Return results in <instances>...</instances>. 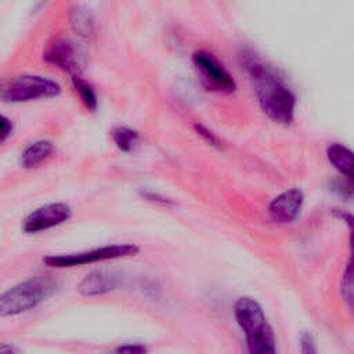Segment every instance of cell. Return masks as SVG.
Segmentation results:
<instances>
[{"label":"cell","instance_id":"cell-12","mask_svg":"<svg viewBox=\"0 0 354 354\" xmlns=\"http://www.w3.org/2000/svg\"><path fill=\"white\" fill-rule=\"evenodd\" d=\"M54 152V144L50 140H36L26 145L19 156V163L25 169H33L47 160Z\"/></svg>","mask_w":354,"mask_h":354},{"label":"cell","instance_id":"cell-3","mask_svg":"<svg viewBox=\"0 0 354 354\" xmlns=\"http://www.w3.org/2000/svg\"><path fill=\"white\" fill-rule=\"evenodd\" d=\"M55 289L57 282L51 278L36 277L22 281L1 295L0 314L1 317H12L33 310L50 297Z\"/></svg>","mask_w":354,"mask_h":354},{"label":"cell","instance_id":"cell-23","mask_svg":"<svg viewBox=\"0 0 354 354\" xmlns=\"http://www.w3.org/2000/svg\"><path fill=\"white\" fill-rule=\"evenodd\" d=\"M47 1H48V0H39V1H37V6H36V10H40L43 6H46Z\"/></svg>","mask_w":354,"mask_h":354},{"label":"cell","instance_id":"cell-10","mask_svg":"<svg viewBox=\"0 0 354 354\" xmlns=\"http://www.w3.org/2000/svg\"><path fill=\"white\" fill-rule=\"evenodd\" d=\"M120 283V277L113 271L95 270L87 274L77 285V292L84 297H95L115 290Z\"/></svg>","mask_w":354,"mask_h":354},{"label":"cell","instance_id":"cell-15","mask_svg":"<svg viewBox=\"0 0 354 354\" xmlns=\"http://www.w3.org/2000/svg\"><path fill=\"white\" fill-rule=\"evenodd\" d=\"M71 82H72L75 91L79 94L82 102L84 104V106L88 111L94 112L98 106V98H97V94H95L94 88L91 87V84H88L80 75L72 76Z\"/></svg>","mask_w":354,"mask_h":354},{"label":"cell","instance_id":"cell-18","mask_svg":"<svg viewBox=\"0 0 354 354\" xmlns=\"http://www.w3.org/2000/svg\"><path fill=\"white\" fill-rule=\"evenodd\" d=\"M335 214L342 218L346 225L348 227V231H350V250H351V259L354 261V216L347 213V212H343V210H336Z\"/></svg>","mask_w":354,"mask_h":354},{"label":"cell","instance_id":"cell-21","mask_svg":"<svg viewBox=\"0 0 354 354\" xmlns=\"http://www.w3.org/2000/svg\"><path fill=\"white\" fill-rule=\"evenodd\" d=\"M300 350H301V353H304V354H311V353H315V351H317L311 335L303 333V335L300 336Z\"/></svg>","mask_w":354,"mask_h":354},{"label":"cell","instance_id":"cell-14","mask_svg":"<svg viewBox=\"0 0 354 354\" xmlns=\"http://www.w3.org/2000/svg\"><path fill=\"white\" fill-rule=\"evenodd\" d=\"M112 140L116 148L124 153L136 151L140 144V134L137 130L127 126H118L112 130Z\"/></svg>","mask_w":354,"mask_h":354},{"label":"cell","instance_id":"cell-7","mask_svg":"<svg viewBox=\"0 0 354 354\" xmlns=\"http://www.w3.org/2000/svg\"><path fill=\"white\" fill-rule=\"evenodd\" d=\"M72 217V209L64 202L43 205L30 212L22 221L25 234H39L66 223Z\"/></svg>","mask_w":354,"mask_h":354},{"label":"cell","instance_id":"cell-13","mask_svg":"<svg viewBox=\"0 0 354 354\" xmlns=\"http://www.w3.org/2000/svg\"><path fill=\"white\" fill-rule=\"evenodd\" d=\"M326 156L329 163L354 184V152L342 144H330Z\"/></svg>","mask_w":354,"mask_h":354},{"label":"cell","instance_id":"cell-16","mask_svg":"<svg viewBox=\"0 0 354 354\" xmlns=\"http://www.w3.org/2000/svg\"><path fill=\"white\" fill-rule=\"evenodd\" d=\"M340 290H342V297L347 310L354 317V261L353 260H350L344 268Z\"/></svg>","mask_w":354,"mask_h":354},{"label":"cell","instance_id":"cell-2","mask_svg":"<svg viewBox=\"0 0 354 354\" xmlns=\"http://www.w3.org/2000/svg\"><path fill=\"white\" fill-rule=\"evenodd\" d=\"M234 317L246 337L252 354H271L277 351L272 328L267 322L261 306L252 297L242 296L234 304Z\"/></svg>","mask_w":354,"mask_h":354},{"label":"cell","instance_id":"cell-5","mask_svg":"<svg viewBox=\"0 0 354 354\" xmlns=\"http://www.w3.org/2000/svg\"><path fill=\"white\" fill-rule=\"evenodd\" d=\"M138 252H140V248L137 245L115 243V245H105L101 248L77 252V253L50 254L43 259V263L53 268H66V267L91 264V263H97V261L130 257V256H136Z\"/></svg>","mask_w":354,"mask_h":354},{"label":"cell","instance_id":"cell-19","mask_svg":"<svg viewBox=\"0 0 354 354\" xmlns=\"http://www.w3.org/2000/svg\"><path fill=\"white\" fill-rule=\"evenodd\" d=\"M140 195L148 201V202H152V203H156V205H162V206H173L174 202L158 192H153V191H149V189H144V191H140Z\"/></svg>","mask_w":354,"mask_h":354},{"label":"cell","instance_id":"cell-9","mask_svg":"<svg viewBox=\"0 0 354 354\" xmlns=\"http://www.w3.org/2000/svg\"><path fill=\"white\" fill-rule=\"evenodd\" d=\"M303 205V192L299 188H290L281 192L270 202L268 212L277 223H292L300 216Z\"/></svg>","mask_w":354,"mask_h":354},{"label":"cell","instance_id":"cell-20","mask_svg":"<svg viewBox=\"0 0 354 354\" xmlns=\"http://www.w3.org/2000/svg\"><path fill=\"white\" fill-rule=\"evenodd\" d=\"M14 131V123L10 118L6 115H1V133H0V140L1 142H6L7 138L12 134Z\"/></svg>","mask_w":354,"mask_h":354},{"label":"cell","instance_id":"cell-8","mask_svg":"<svg viewBox=\"0 0 354 354\" xmlns=\"http://www.w3.org/2000/svg\"><path fill=\"white\" fill-rule=\"evenodd\" d=\"M43 59L48 65L68 73L71 77L80 75V64L76 47L66 39L55 40L43 53Z\"/></svg>","mask_w":354,"mask_h":354},{"label":"cell","instance_id":"cell-1","mask_svg":"<svg viewBox=\"0 0 354 354\" xmlns=\"http://www.w3.org/2000/svg\"><path fill=\"white\" fill-rule=\"evenodd\" d=\"M241 65L249 76L261 111L275 123L290 124L295 119L296 97L282 76L252 51L241 54Z\"/></svg>","mask_w":354,"mask_h":354},{"label":"cell","instance_id":"cell-4","mask_svg":"<svg viewBox=\"0 0 354 354\" xmlns=\"http://www.w3.org/2000/svg\"><path fill=\"white\" fill-rule=\"evenodd\" d=\"M61 91V84L54 79L41 75H21L3 86L1 100L8 104H21L55 98Z\"/></svg>","mask_w":354,"mask_h":354},{"label":"cell","instance_id":"cell-17","mask_svg":"<svg viewBox=\"0 0 354 354\" xmlns=\"http://www.w3.org/2000/svg\"><path fill=\"white\" fill-rule=\"evenodd\" d=\"M194 129H195L196 134H198L199 137H202V140L206 141L209 145L216 147V148H221L220 140H218L206 126H203V124H201V123H195V124H194Z\"/></svg>","mask_w":354,"mask_h":354},{"label":"cell","instance_id":"cell-11","mask_svg":"<svg viewBox=\"0 0 354 354\" xmlns=\"http://www.w3.org/2000/svg\"><path fill=\"white\" fill-rule=\"evenodd\" d=\"M69 25L71 29L82 40L90 41L95 35V24L93 14L84 6H73L69 10Z\"/></svg>","mask_w":354,"mask_h":354},{"label":"cell","instance_id":"cell-6","mask_svg":"<svg viewBox=\"0 0 354 354\" xmlns=\"http://www.w3.org/2000/svg\"><path fill=\"white\" fill-rule=\"evenodd\" d=\"M192 64L201 80V84L207 91L220 94H231L235 91V80L213 54L205 50L195 51L192 54Z\"/></svg>","mask_w":354,"mask_h":354},{"label":"cell","instance_id":"cell-22","mask_svg":"<svg viewBox=\"0 0 354 354\" xmlns=\"http://www.w3.org/2000/svg\"><path fill=\"white\" fill-rule=\"evenodd\" d=\"M115 351H118V353H145V351H148V348L140 343H133V344L126 343V344H120L119 347H116Z\"/></svg>","mask_w":354,"mask_h":354}]
</instances>
